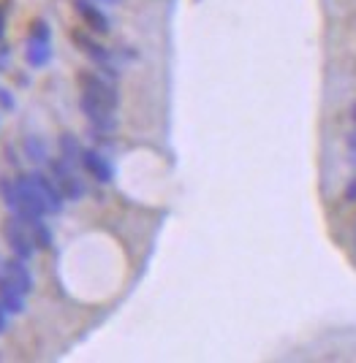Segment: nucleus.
Returning a JSON list of instances; mask_svg holds the SVG:
<instances>
[{
	"instance_id": "f257e3e1",
	"label": "nucleus",
	"mask_w": 356,
	"mask_h": 363,
	"mask_svg": "<svg viewBox=\"0 0 356 363\" xmlns=\"http://www.w3.org/2000/svg\"><path fill=\"white\" fill-rule=\"evenodd\" d=\"M77 84L82 95L93 98L98 104H104L109 108H117L120 106V92L114 87V82L107 79L104 74H95V71H79L77 74Z\"/></svg>"
},
{
	"instance_id": "f03ea898",
	"label": "nucleus",
	"mask_w": 356,
	"mask_h": 363,
	"mask_svg": "<svg viewBox=\"0 0 356 363\" xmlns=\"http://www.w3.org/2000/svg\"><path fill=\"white\" fill-rule=\"evenodd\" d=\"M47 166H49V177L58 182V187L63 190L65 201H82V198H85L87 187H85L82 177L77 174V166H71V163L63 160V157L49 160Z\"/></svg>"
},
{
	"instance_id": "7ed1b4c3",
	"label": "nucleus",
	"mask_w": 356,
	"mask_h": 363,
	"mask_svg": "<svg viewBox=\"0 0 356 363\" xmlns=\"http://www.w3.org/2000/svg\"><path fill=\"white\" fill-rule=\"evenodd\" d=\"M3 239L6 244L11 247V252L16 257H22V260H31L33 252H36V242H33V233H31V225L25 223V220H19V217H9L6 223H3Z\"/></svg>"
},
{
	"instance_id": "20e7f679",
	"label": "nucleus",
	"mask_w": 356,
	"mask_h": 363,
	"mask_svg": "<svg viewBox=\"0 0 356 363\" xmlns=\"http://www.w3.org/2000/svg\"><path fill=\"white\" fill-rule=\"evenodd\" d=\"M79 108H82V114L87 117V122L93 125V130L112 133V130L117 128L114 108L104 106V104H98V101H93V98H87V95H82V98H79Z\"/></svg>"
},
{
	"instance_id": "39448f33",
	"label": "nucleus",
	"mask_w": 356,
	"mask_h": 363,
	"mask_svg": "<svg viewBox=\"0 0 356 363\" xmlns=\"http://www.w3.org/2000/svg\"><path fill=\"white\" fill-rule=\"evenodd\" d=\"M0 198H3V203L11 209V214H16L19 220H25V223L38 220V217L33 214L31 206H28V201H25V196H22V190H19L16 179H9V177L0 179Z\"/></svg>"
},
{
	"instance_id": "423d86ee",
	"label": "nucleus",
	"mask_w": 356,
	"mask_h": 363,
	"mask_svg": "<svg viewBox=\"0 0 356 363\" xmlns=\"http://www.w3.org/2000/svg\"><path fill=\"white\" fill-rule=\"evenodd\" d=\"M74 9H77V14L82 16V22L90 28V33H95V35H107V33L112 30L109 16L104 14V9H101L95 0H74Z\"/></svg>"
},
{
	"instance_id": "0eeeda50",
	"label": "nucleus",
	"mask_w": 356,
	"mask_h": 363,
	"mask_svg": "<svg viewBox=\"0 0 356 363\" xmlns=\"http://www.w3.org/2000/svg\"><path fill=\"white\" fill-rule=\"evenodd\" d=\"M31 179L36 182V187H38V193L44 198L49 214H60L63 206H65V196H63V190L58 187V182L52 179L49 174H44V171H33Z\"/></svg>"
},
{
	"instance_id": "6e6552de",
	"label": "nucleus",
	"mask_w": 356,
	"mask_h": 363,
	"mask_svg": "<svg viewBox=\"0 0 356 363\" xmlns=\"http://www.w3.org/2000/svg\"><path fill=\"white\" fill-rule=\"evenodd\" d=\"M71 41H74V44L82 49V55L90 57L95 65H114V55H112L104 44H98L93 35H87V33H82V30H74L71 33Z\"/></svg>"
},
{
	"instance_id": "1a4fd4ad",
	"label": "nucleus",
	"mask_w": 356,
	"mask_h": 363,
	"mask_svg": "<svg viewBox=\"0 0 356 363\" xmlns=\"http://www.w3.org/2000/svg\"><path fill=\"white\" fill-rule=\"evenodd\" d=\"M82 168L98 184H109V182L114 179V168H112V163H109L107 155L101 150H85V155H82Z\"/></svg>"
},
{
	"instance_id": "9d476101",
	"label": "nucleus",
	"mask_w": 356,
	"mask_h": 363,
	"mask_svg": "<svg viewBox=\"0 0 356 363\" xmlns=\"http://www.w3.org/2000/svg\"><path fill=\"white\" fill-rule=\"evenodd\" d=\"M0 303L6 306L9 315H22L25 312V293L16 288L6 274L0 277Z\"/></svg>"
},
{
	"instance_id": "9b49d317",
	"label": "nucleus",
	"mask_w": 356,
	"mask_h": 363,
	"mask_svg": "<svg viewBox=\"0 0 356 363\" xmlns=\"http://www.w3.org/2000/svg\"><path fill=\"white\" fill-rule=\"evenodd\" d=\"M16 184H19V190H22V196H25L28 206L33 209V214H36V217H47V214H49L47 203H44V198H41V193H38L36 182L31 179V174L16 177Z\"/></svg>"
},
{
	"instance_id": "f8f14e48",
	"label": "nucleus",
	"mask_w": 356,
	"mask_h": 363,
	"mask_svg": "<svg viewBox=\"0 0 356 363\" xmlns=\"http://www.w3.org/2000/svg\"><path fill=\"white\" fill-rule=\"evenodd\" d=\"M25 263H28V260H22V257H16V255L11 257V260H6V277H9L25 296H28V293L33 290V274L28 272Z\"/></svg>"
},
{
	"instance_id": "ddd939ff",
	"label": "nucleus",
	"mask_w": 356,
	"mask_h": 363,
	"mask_svg": "<svg viewBox=\"0 0 356 363\" xmlns=\"http://www.w3.org/2000/svg\"><path fill=\"white\" fill-rule=\"evenodd\" d=\"M25 157L36 163V166H47L49 163V150H47V141L41 136H25Z\"/></svg>"
},
{
	"instance_id": "4468645a",
	"label": "nucleus",
	"mask_w": 356,
	"mask_h": 363,
	"mask_svg": "<svg viewBox=\"0 0 356 363\" xmlns=\"http://www.w3.org/2000/svg\"><path fill=\"white\" fill-rule=\"evenodd\" d=\"M58 147H60V157H63V160H68L71 166L82 168V155H85V147L79 144L77 136H71V133H63L60 141H58Z\"/></svg>"
},
{
	"instance_id": "2eb2a0df",
	"label": "nucleus",
	"mask_w": 356,
	"mask_h": 363,
	"mask_svg": "<svg viewBox=\"0 0 356 363\" xmlns=\"http://www.w3.org/2000/svg\"><path fill=\"white\" fill-rule=\"evenodd\" d=\"M25 60H28V65H33V68L47 65V62L52 60V46H49V41H31V38H28Z\"/></svg>"
},
{
	"instance_id": "dca6fc26",
	"label": "nucleus",
	"mask_w": 356,
	"mask_h": 363,
	"mask_svg": "<svg viewBox=\"0 0 356 363\" xmlns=\"http://www.w3.org/2000/svg\"><path fill=\"white\" fill-rule=\"evenodd\" d=\"M28 225H31V233H33V242H36V250H49V247H52V230H49V225L44 223V217L33 220V223H28Z\"/></svg>"
},
{
	"instance_id": "f3484780",
	"label": "nucleus",
	"mask_w": 356,
	"mask_h": 363,
	"mask_svg": "<svg viewBox=\"0 0 356 363\" xmlns=\"http://www.w3.org/2000/svg\"><path fill=\"white\" fill-rule=\"evenodd\" d=\"M28 38H31V41H49V38H52V30H49L47 19H36V22H31Z\"/></svg>"
},
{
	"instance_id": "a211bd4d",
	"label": "nucleus",
	"mask_w": 356,
	"mask_h": 363,
	"mask_svg": "<svg viewBox=\"0 0 356 363\" xmlns=\"http://www.w3.org/2000/svg\"><path fill=\"white\" fill-rule=\"evenodd\" d=\"M342 198H345V203H356V177L345 184V193H342Z\"/></svg>"
},
{
	"instance_id": "6ab92c4d",
	"label": "nucleus",
	"mask_w": 356,
	"mask_h": 363,
	"mask_svg": "<svg viewBox=\"0 0 356 363\" xmlns=\"http://www.w3.org/2000/svg\"><path fill=\"white\" fill-rule=\"evenodd\" d=\"M0 104L6 108H14V98L9 95V90H0Z\"/></svg>"
},
{
	"instance_id": "aec40b11",
	"label": "nucleus",
	"mask_w": 356,
	"mask_h": 363,
	"mask_svg": "<svg viewBox=\"0 0 356 363\" xmlns=\"http://www.w3.org/2000/svg\"><path fill=\"white\" fill-rule=\"evenodd\" d=\"M3 33H6V9L0 6V41H3Z\"/></svg>"
},
{
	"instance_id": "412c9836",
	"label": "nucleus",
	"mask_w": 356,
	"mask_h": 363,
	"mask_svg": "<svg viewBox=\"0 0 356 363\" xmlns=\"http://www.w3.org/2000/svg\"><path fill=\"white\" fill-rule=\"evenodd\" d=\"M6 315H9V312H6V306L0 303V333L6 331Z\"/></svg>"
},
{
	"instance_id": "4be33fe9",
	"label": "nucleus",
	"mask_w": 356,
	"mask_h": 363,
	"mask_svg": "<svg viewBox=\"0 0 356 363\" xmlns=\"http://www.w3.org/2000/svg\"><path fill=\"white\" fill-rule=\"evenodd\" d=\"M348 150L356 152V130H354V133H351V136H348Z\"/></svg>"
},
{
	"instance_id": "5701e85b",
	"label": "nucleus",
	"mask_w": 356,
	"mask_h": 363,
	"mask_svg": "<svg viewBox=\"0 0 356 363\" xmlns=\"http://www.w3.org/2000/svg\"><path fill=\"white\" fill-rule=\"evenodd\" d=\"M351 166H356V152H354V157H351Z\"/></svg>"
},
{
	"instance_id": "b1692460",
	"label": "nucleus",
	"mask_w": 356,
	"mask_h": 363,
	"mask_svg": "<svg viewBox=\"0 0 356 363\" xmlns=\"http://www.w3.org/2000/svg\"><path fill=\"white\" fill-rule=\"evenodd\" d=\"M95 3H114V0H95Z\"/></svg>"
},
{
	"instance_id": "393cba45",
	"label": "nucleus",
	"mask_w": 356,
	"mask_h": 363,
	"mask_svg": "<svg viewBox=\"0 0 356 363\" xmlns=\"http://www.w3.org/2000/svg\"><path fill=\"white\" fill-rule=\"evenodd\" d=\"M354 120H356V106H354Z\"/></svg>"
}]
</instances>
